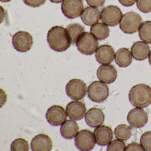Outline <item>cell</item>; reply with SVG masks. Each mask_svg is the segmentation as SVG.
<instances>
[{
	"mask_svg": "<svg viewBox=\"0 0 151 151\" xmlns=\"http://www.w3.org/2000/svg\"><path fill=\"white\" fill-rule=\"evenodd\" d=\"M87 93L91 100L97 103H101L108 97L109 89L105 83L101 81H95L89 85Z\"/></svg>",
	"mask_w": 151,
	"mask_h": 151,
	"instance_id": "obj_5",
	"label": "cell"
},
{
	"mask_svg": "<svg viewBox=\"0 0 151 151\" xmlns=\"http://www.w3.org/2000/svg\"><path fill=\"white\" fill-rule=\"evenodd\" d=\"M125 143L121 139H116L111 141L108 145L107 151H125Z\"/></svg>",
	"mask_w": 151,
	"mask_h": 151,
	"instance_id": "obj_28",
	"label": "cell"
},
{
	"mask_svg": "<svg viewBox=\"0 0 151 151\" xmlns=\"http://www.w3.org/2000/svg\"><path fill=\"white\" fill-rule=\"evenodd\" d=\"M139 36L142 41L151 44V21L142 23L139 29Z\"/></svg>",
	"mask_w": 151,
	"mask_h": 151,
	"instance_id": "obj_25",
	"label": "cell"
},
{
	"mask_svg": "<svg viewBox=\"0 0 151 151\" xmlns=\"http://www.w3.org/2000/svg\"><path fill=\"white\" fill-rule=\"evenodd\" d=\"M122 6L125 7L131 6L137 2V0H118Z\"/></svg>",
	"mask_w": 151,
	"mask_h": 151,
	"instance_id": "obj_34",
	"label": "cell"
},
{
	"mask_svg": "<svg viewBox=\"0 0 151 151\" xmlns=\"http://www.w3.org/2000/svg\"><path fill=\"white\" fill-rule=\"evenodd\" d=\"M150 48L147 43L144 41L135 42L131 48V53L132 57L138 61H142L146 59L150 53Z\"/></svg>",
	"mask_w": 151,
	"mask_h": 151,
	"instance_id": "obj_19",
	"label": "cell"
},
{
	"mask_svg": "<svg viewBox=\"0 0 151 151\" xmlns=\"http://www.w3.org/2000/svg\"><path fill=\"white\" fill-rule=\"evenodd\" d=\"M97 75L99 79L105 83H114L117 76L116 70L110 64L101 65L97 70Z\"/></svg>",
	"mask_w": 151,
	"mask_h": 151,
	"instance_id": "obj_15",
	"label": "cell"
},
{
	"mask_svg": "<svg viewBox=\"0 0 151 151\" xmlns=\"http://www.w3.org/2000/svg\"><path fill=\"white\" fill-rule=\"evenodd\" d=\"M66 111L68 116L75 121L83 119L86 114V108L83 102L72 101L67 105Z\"/></svg>",
	"mask_w": 151,
	"mask_h": 151,
	"instance_id": "obj_13",
	"label": "cell"
},
{
	"mask_svg": "<svg viewBox=\"0 0 151 151\" xmlns=\"http://www.w3.org/2000/svg\"><path fill=\"white\" fill-rule=\"evenodd\" d=\"M79 130L78 124L75 120H66L60 127V133L62 136L67 139L74 138Z\"/></svg>",
	"mask_w": 151,
	"mask_h": 151,
	"instance_id": "obj_21",
	"label": "cell"
},
{
	"mask_svg": "<svg viewBox=\"0 0 151 151\" xmlns=\"http://www.w3.org/2000/svg\"><path fill=\"white\" fill-rule=\"evenodd\" d=\"M142 24V18L139 14L129 12L123 15L119 27L124 33L133 34L139 31Z\"/></svg>",
	"mask_w": 151,
	"mask_h": 151,
	"instance_id": "obj_3",
	"label": "cell"
},
{
	"mask_svg": "<svg viewBox=\"0 0 151 151\" xmlns=\"http://www.w3.org/2000/svg\"><path fill=\"white\" fill-rule=\"evenodd\" d=\"M33 43L32 36L29 32L20 31L13 37V44L18 52H25L30 50Z\"/></svg>",
	"mask_w": 151,
	"mask_h": 151,
	"instance_id": "obj_9",
	"label": "cell"
},
{
	"mask_svg": "<svg viewBox=\"0 0 151 151\" xmlns=\"http://www.w3.org/2000/svg\"><path fill=\"white\" fill-rule=\"evenodd\" d=\"M96 143L100 146L108 145L113 138L112 129L106 125H100L96 127L93 132Z\"/></svg>",
	"mask_w": 151,
	"mask_h": 151,
	"instance_id": "obj_17",
	"label": "cell"
},
{
	"mask_svg": "<svg viewBox=\"0 0 151 151\" xmlns=\"http://www.w3.org/2000/svg\"><path fill=\"white\" fill-rule=\"evenodd\" d=\"M122 16V13L119 7L110 5L102 9L101 13L100 19L102 22L106 25L114 27L120 23Z\"/></svg>",
	"mask_w": 151,
	"mask_h": 151,
	"instance_id": "obj_7",
	"label": "cell"
},
{
	"mask_svg": "<svg viewBox=\"0 0 151 151\" xmlns=\"http://www.w3.org/2000/svg\"><path fill=\"white\" fill-rule=\"evenodd\" d=\"M78 51L86 55H91L97 51L99 46L98 40L89 32H84L76 43Z\"/></svg>",
	"mask_w": 151,
	"mask_h": 151,
	"instance_id": "obj_4",
	"label": "cell"
},
{
	"mask_svg": "<svg viewBox=\"0 0 151 151\" xmlns=\"http://www.w3.org/2000/svg\"><path fill=\"white\" fill-rule=\"evenodd\" d=\"M5 12L4 9L2 6H1V23L5 17Z\"/></svg>",
	"mask_w": 151,
	"mask_h": 151,
	"instance_id": "obj_36",
	"label": "cell"
},
{
	"mask_svg": "<svg viewBox=\"0 0 151 151\" xmlns=\"http://www.w3.org/2000/svg\"><path fill=\"white\" fill-rule=\"evenodd\" d=\"M106 0H86L88 5L90 6L98 8L104 5Z\"/></svg>",
	"mask_w": 151,
	"mask_h": 151,
	"instance_id": "obj_33",
	"label": "cell"
},
{
	"mask_svg": "<svg viewBox=\"0 0 151 151\" xmlns=\"http://www.w3.org/2000/svg\"><path fill=\"white\" fill-rule=\"evenodd\" d=\"M1 107L5 104L7 100V95L4 90L1 89Z\"/></svg>",
	"mask_w": 151,
	"mask_h": 151,
	"instance_id": "obj_35",
	"label": "cell"
},
{
	"mask_svg": "<svg viewBox=\"0 0 151 151\" xmlns=\"http://www.w3.org/2000/svg\"><path fill=\"white\" fill-rule=\"evenodd\" d=\"M129 99L130 103L135 107H146L151 102V87L145 84L134 86L130 90Z\"/></svg>",
	"mask_w": 151,
	"mask_h": 151,
	"instance_id": "obj_2",
	"label": "cell"
},
{
	"mask_svg": "<svg viewBox=\"0 0 151 151\" xmlns=\"http://www.w3.org/2000/svg\"><path fill=\"white\" fill-rule=\"evenodd\" d=\"M114 60L116 63L120 68H126L132 62V56L129 49L122 47L116 52Z\"/></svg>",
	"mask_w": 151,
	"mask_h": 151,
	"instance_id": "obj_22",
	"label": "cell"
},
{
	"mask_svg": "<svg viewBox=\"0 0 151 151\" xmlns=\"http://www.w3.org/2000/svg\"><path fill=\"white\" fill-rule=\"evenodd\" d=\"M1 2H9L11 1V0H0Z\"/></svg>",
	"mask_w": 151,
	"mask_h": 151,
	"instance_id": "obj_39",
	"label": "cell"
},
{
	"mask_svg": "<svg viewBox=\"0 0 151 151\" xmlns=\"http://www.w3.org/2000/svg\"><path fill=\"white\" fill-rule=\"evenodd\" d=\"M13 151H28L29 150V142L23 138H18L14 140L11 145Z\"/></svg>",
	"mask_w": 151,
	"mask_h": 151,
	"instance_id": "obj_27",
	"label": "cell"
},
{
	"mask_svg": "<svg viewBox=\"0 0 151 151\" xmlns=\"http://www.w3.org/2000/svg\"><path fill=\"white\" fill-rule=\"evenodd\" d=\"M140 143L144 150L151 151V131H148L144 132L140 139Z\"/></svg>",
	"mask_w": 151,
	"mask_h": 151,
	"instance_id": "obj_29",
	"label": "cell"
},
{
	"mask_svg": "<svg viewBox=\"0 0 151 151\" xmlns=\"http://www.w3.org/2000/svg\"><path fill=\"white\" fill-rule=\"evenodd\" d=\"M96 142L94 134L87 129L80 130L75 138V145L81 151H91L94 148Z\"/></svg>",
	"mask_w": 151,
	"mask_h": 151,
	"instance_id": "obj_6",
	"label": "cell"
},
{
	"mask_svg": "<svg viewBox=\"0 0 151 151\" xmlns=\"http://www.w3.org/2000/svg\"><path fill=\"white\" fill-rule=\"evenodd\" d=\"M114 48L108 45H103L98 47L95 52V58L97 61L103 64H109L113 61L115 57Z\"/></svg>",
	"mask_w": 151,
	"mask_h": 151,
	"instance_id": "obj_16",
	"label": "cell"
},
{
	"mask_svg": "<svg viewBox=\"0 0 151 151\" xmlns=\"http://www.w3.org/2000/svg\"><path fill=\"white\" fill-rule=\"evenodd\" d=\"M67 30L71 44H76L79 37L84 32L85 29L83 25L78 23L69 24Z\"/></svg>",
	"mask_w": 151,
	"mask_h": 151,
	"instance_id": "obj_24",
	"label": "cell"
},
{
	"mask_svg": "<svg viewBox=\"0 0 151 151\" xmlns=\"http://www.w3.org/2000/svg\"><path fill=\"white\" fill-rule=\"evenodd\" d=\"M47 41L54 51L63 52L68 50L71 45L67 29L61 26L52 27L47 33Z\"/></svg>",
	"mask_w": 151,
	"mask_h": 151,
	"instance_id": "obj_1",
	"label": "cell"
},
{
	"mask_svg": "<svg viewBox=\"0 0 151 151\" xmlns=\"http://www.w3.org/2000/svg\"><path fill=\"white\" fill-rule=\"evenodd\" d=\"M114 134L117 139L127 140L131 136L132 128L125 124H119L115 129Z\"/></svg>",
	"mask_w": 151,
	"mask_h": 151,
	"instance_id": "obj_26",
	"label": "cell"
},
{
	"mask_svg": "<svg viewBox=\"0 0 151 151\" xmlns=\"http://www.w3.org/2000/svg\"><path fill=\"white\" fill-rule=\"evenodd\" d=\"M91 32L98 40H103L109 36V30L103 23L98 22L91 26Z\"/></svg>",
	"mask_w": 151,
	"mask_h": 151,
	"instance_id": "obj_23",
	"label": "cell"
},
{
	"mask_svg": "<svg viewBox=\"0 0 151 151\" xmlns=\"http://www.w3.org/2000/svg\"><path fill=\"white\" fill-rule=\"evenodd\" d=\"M85 120L90 127L96 128L101 125L105 121V114L99 108L92 107L86 114Z\"/></svg>",
	"mask_w": 151,
	"mask_h": 151,
	"instance_id": "obj_18",
	"label": "cell"
},
{
	"mask_svg": "<svg viewBox=\"0 0 151 151\" xmlns=\"http://www.w3.org/2000/svg\"><path fill=\"white\" fill-rule=\"evenodd\" d=\"M127 119L128 123L133 128H142L147 122L148 115L143 109L136 107L129 112Z\"/></svg>",
	"mask_w": 151,
	"mask_h": 151,
	"instance_id": "obj_12",
	"label": "cell"
},
{
	"mask_svg": "<svg viewBox=\"0 0 151 151\" xmlns=\"http://www.w3.org/2000/svg\"><path fill=\"white\" fill-rule=\"evenodd\" d=\"M66 91L67 95L70 99L78 100L83 99L86 95L87 86L83 80L73 78L67 83Z\"/></svg>",
	"mask_w": 151,
	"mask_h": 151,
	"instance_id": "obj_8",
	"label": "cell"
},
{
	"mask_svg": "<svg viewBox=\"0 0 151 151\" xmlns=\"http://www.w3.org/2000/svg\"><path fill=\"white\" fill-rule=\"evenodd\" d=\"M31 146L33 151H50L52 147V141L48 135L40 133L33 138Z\"/></svg>",
	"mask_w": 151,
	"mask_h": 151,
	"instance_id": "obj_14",
	"label": "cell"
},
{
	"mask_svg": "<svg viewBox=\"0 0 151 151\" xmlns=\"http://www.w3.org/2000/svg\"><path fill=\"white\" fill-rule=\"evenodd\" d=\"M125 151H145L143 147L140 144L136 142H132L127 145L125 149Z\"/></svg>",
	"mask_w": 151,
	"mask_h": 151,
	"instance_id": "obj_32",
	"label": "cell"
},
{
	"mask_svg": "<svg viewBox=\"0 0 151 151\" xmlns=\"http://www.w3.org/2000/svg\"><path fill=\"white\" fill-rule=\"evenodd\" d=\"M148 62H149V64L151 66V50L150 51V53L148 55Z\"/></svg>",
	"mask_w": 151,
	"mask_h": 151,
	"instance_id": "obj_38",
	"label": "cell"
},
{
	"mask_svg": "<svg viewBox=\"0 0 151 151\" xmlns=\"http://www.w3.org/2000/svg\"><path fill=\"white\" fill-rule=\"evenodd\" d=\"M50 1L53 3H60L63 2L64 0H50Z\"/></svg>",
	"mask_w": 151,
	"mask_h": 151,
	"instance_id": "obj_37",
	"label": "cell"
},
{
	"mask_svg": "<svg viewBox=\"0 0 151 151\" xmlns=\"http://www.w3.org/2000/svg\"><path fill=\"white\" fill-rule=\"evenodd\" d=\"M137 6L142 13L146 14L151 12V0H137Z\"/></svg>",
	"mask_w": 151,
	"mask_h": 151,
	"instance_id": "obj_30",
	"label": "cell"
},
{
	"mask_svg": "<svg viewBox=\"0 0 151 151\" xmlns=\"http://www.w3.org/2000/svg\"><path fill=\"white\" fill-rule=\"evenodd\" d=\"M64 108L60 105H54L48 109L46 114L47 122L51 125L59 126L67 120L68 115Z\"/></svg>",
	"mask_w": 151,
	"mask_h": 151,
	"instance_id": "obj_11",
	"label": "cell"
},
{
	"mask_svg": "<svg viewBox=\"0 0 151 151\" xmlns=\"http://www.w3.org/2000/svg\"><path fill=\"white\" fill-rule=\"evenodd\" d=\"M27 6L32 7H39L45 3L46 0H23Z\"/></svg>",
	"mask_w": 151,
	"mask_h": 151,
	"instance_id": "obj_31",
	"label": "cell"
},
{
	"mask_svg": "<svg viewBox=\"0 0 151 151\" xmlns=\"http://www.w3.org/2000/svg\"><path fill=\"white\" fill-rule=\"evenodd\" d=\"M83 8L82 0H64L61 5L63 13L69 19H75L80 16Z\"/></svg>",
	"mask_w": 151,
	"mask_h": 151,
	"instance_id": "obj_10",
	"label": "cell"
},
{
	"mask_svg": "<svg viewBox=\"0 0 151 151\" xmlns=\"http://www.w3.org/2000/svg\"><path fill=\"white\" fill-rule=\"evenodd\" d=\"M100 15V12L97 8L87 7L83 10L81 20L86 25L92 26L99 21Z\"/></svg>",
	"mask_w": 151,
	"mask_h": 151,
	"instance_id": "obj_20",
	"label": "cell"
}]
</instances>
